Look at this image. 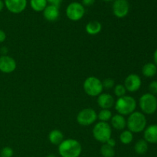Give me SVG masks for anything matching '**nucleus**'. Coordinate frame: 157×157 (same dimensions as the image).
<instances>
[{"mask_svg": "<svg viewBox=\"0 0 157 157\" xmlns=\"http://www.w3.org/2000/svg\"><path fill=\"white\" fill-rule=\"evenodd\" d=\"M127 127L133 133L144 131L147 127V118L145 115L139 111L132 113L127 118Z\"/></svg>", "mask_w": 157, "mask_h": 157, "instance_id": "3", "label": "nucleus"}, {"mask_svg": "<svg viewBox=\"0 0 157 157\" xmlns=\"http://www.w3.org/2000/svg\"><path fill=\"white\" fill-rule=\"evenodd\" d=\"M120 140L124 145L131 144L133 140V133L129 130H124L120 135Z\"/></svg>", "mask_w": 157, "mask_h": 157, "instance_id": "22", "label": "nucleus"}, {"mask_svg": "<svg viewBox=\"0 0 157 157\" xmlns=\"http://www.w3.org/2000/svg\"><path fill=\"white\" fill-rule=\"evenodd\" d=\"M112 9L113 15L117 18H123L128 15L130 5L127 0H114Z\"/></svg>", "mask_w": 157, "mask_h": 157, "instance_id": "9", "label": "nucleus"}, {"mask_svg": "<svg viewBox=\"0 0 157 157\" xmlns=\"http://www.w3.org/2000/svg\"><path fill=\"white\" fill-rule=\"evenodd\" d=\"M97 101H98V106L101 109H107V110L111 108L115 104L113 97L107 93H101L99 96H98Z\"/></svg>", "mask_w": 157, "mask_h": 157, "instance_id": "13", "label": "nucleus"}, {"mask_svg": "<svg viewBox=\"0 0 157 157\" xmlns=\"http://www.w3.org/2000/svg\"><path fill=\"white\" fill-rule=\"evenodd\" d=\"M1 53L2 55H6V54L8 53V49L6 47H2L1 48Z\"/></svg>", "mask_w": 157, "mask_h": 157, "instance_id": "33", "label": "nucleus"}, {"mask_svg": "<svg viewBox=\"0 0 157 157\" xmlns=\"http://www.w3.org/2000/svg\"><path fill=\"white\" fill-rule=\"evenodd\" d=\"M142 81L139 75L136 74H130L126 78L124 81V87L127 91L134 93L141 87Z\"/></svg>", "mask_w": 157, "mask_h": 157, "instance_id": "10", "label": "nucleus"}, {"mask_svg": "<svg viewBox=\"0 0 157 157\" xmlns=\"http://www.w3.org/2000/svg\"><path fill=\"white\" fill-rule=\"evenodd\" d=\"M31 8L35 12H43L48 6L47 0H30Z\"/></svg>", "mask_w": 157, "mask_h": 157, "instance_id": "21", "label": "nucleus"}, {"mask_svg": "<svg viewBox=\"0 0 157 157\" xmlns=\"http://www.w3.org/2000/svg\"><path fill=\"white\" fill-rule=\"evenodd\" d=\"M144 136L147 143L157 144V124H152L146 127Z\"/></svg>", "mask_w": 157, "mask_h": 157, "instance_id": "15", "label": "nucleus"}, {"mask_svg": "<svg viewBox=\"0 0 157 157\" xmlns=\"http://www.w3.org/2000/svg\"><path fill=\"white\" fill-rule=\"evenodd\" d=\"M102 84L104 88L110 89L115 86V81L114 80L112 79V78H106V79H104V81H102Z\"/></svg>", "mask_w": 157, "mask_h": 157, "instance_id": "27", "label": "nucleus"}, {"mask_svg": "<svg viewBox=\"0 0 157 157\" xmlns=\"http://www.w3.org/2000/svg\"><path fill=\"white\" fill-rule=\"evenodd\" d=\"M6 9L14 14H19L25 9L27 0H4Z\"/></svg>", "mask_w": 157, "mask_h": 157, "instance_id": "12", "label": "nucleus"}, {"mask_svg": "<svg viewBox=\"0 0 157 157\" xmlns=\"http://www.w3.org/2000/svg\"><path fill=\"white\" fill-rule=\"evenodd\" d=\"M85 14V9L81 3L74 2L70 3L66 9V15L70 20L77 21L81 20Z\"/></svg>", "mask_w": 157, "mask_h": 157, "instance_id": "8", "label": "nucleus"}, {"mask_svg": "<svg viewBox=\"0 0 157 157\" xmlns=\"http://www.w3.org/2000/svg\"><path fill=\"white\" fill-rule=\"evenodd\" d=\"M47 1L48 2L50 3V5H53V6H56L59 7L63 0H47Z\"/></svg>", "mask_w": 157, "mask_h": 157, "instance_id": "29", "label": "nucleus"}, {"mask_svg": "<svg viewBox=\"0 0 157 157\" xmlns=\"http://www.w3.org/2000/svg\"><path fill=\"white\" fill-rule=\"evenodd\" d=\"M112 112L110 110L107 109H102L99 113H98V119L101 122H108L112 118Z\"/></svg>", "mask_w": 157, "mask_h": 157, "instance_id": "24", "label": "nucleus"}, {"mask_svg": "<svg viewBox=\"0 0 157 157\" xmlns=\"http://www.w3.org/2000/svg\"><path fill=\"white\" fill-rule=\"evenodd\" d=\"M47 157H56L55 156V155H49V156H48Z\"/></svg>", "mask_w": 157, "mask_h": 157, "instance_id": "36", "label": "nucleus"}, {"mask_svg": "<svg viewBox=\"0 0 157 157\" xmlns=\"http://www.w3.org/2000/svg\"><path fill=\"white\" fill-rule=\"evenodd\" d=\"M106 144H107V145L110 146V147H113V148H114V147L116 146V141H115V140H113V138L111 137L107 141V143H106Z\"/></svg>", "mask_w": 157, "mask_h": 157, "instance_id": "32", "label": "nucleus"}, {"mask_svg": "<svg viewBox=\"0 0 157 157\" xmlns=\"http://www.w3.org/2000/svg\"><path fill=\"white\" fill-rule=\"evenodd\" d=\"M103 1H105V2H112V1H114V0H103Z\"/></svg>", "mask_w": 157, "mask_h": 157, "instance_id": "37", "label": "nucleus"}, {"mask_svg": "<svg viewBox=\"0 0 157 157\" xmlns=\"http://www.w3.org/2000/svg\"><path fill=\"white\" fill-rule=\"evenodd\" d=\"M92 133H93L94 138L97 141L102 144H106L107 141L111 138V126L107 122L100 121L94 125Z\"/></svg>", "mask_w": 157, "mask_h": 157, "instance_id": "4", "label": "nucleus"}, {"mask_svg": "<svg viewBox=\"0 0 157 157\" xmlns=\"http://www.w3.org/2000/svg\"><path fill=\"white\" fill-rule=\"evenodd\" d=\"M140 107L146 114H153L157 110V99L150 93L143 94L139 100Z\"/></svg>", "mask_w": 157, "mask_h": 157, "instance_id": "6", "label": "nucleus"}, {"mask_svg": "<svg viewBox=\"0 0 157 157\" xmlns=\"http://www.w3.org/2000/svg\"><path fill=\"white\" fill-rule=\"evenodd\" d=\"M134 150L137 154L144 155L148 150V143L145 140H139L134 145Z\"/></svg>", "mask_w": 157, "mask_h": 157, "instance_id": "20", "label": "nucleus"}, {"mask_svg": "<svg viewBox=\"0 0 157 157\" xmlns=\"http://www.w3.org/2000/svg\"><path fill=\"white\" fill-rule=\"evenodd\" d=\"M101 154L103 157H113L115 156L114 148L107 144H104L101 147Z\"/></svg>", "mask_w": 157, "mask_h": 157, "instance_id": "23", "label": "nucleus"}, {"mask_svg": "<svg viewBox=\"0 0 157 157\" xmlns=\"http://www.w3.org/2000/svg\"><path fill=\"white\" fill-rule=\"evenodd\" d=\"M17 64L13 58L8 55L0 57V71L5 74H10L15 71Z\"/></svg>", "mask_w": 157, "mask_h": 157, "instance_id": "11", "label": "nucleus"}, {"mask_svg": "<svg viewBox=\"0 0 157 157\" xmlns=\"http://www.w3.org/2000/svg\"><path fill=\"white\" fill-rule=\"evenodd\" d=\"M157 67L154 63H147L142 68V73L147 78H153L156 75Z\"/></svg>", "mask_w": 157, "mask_h": 157, "instance_id": "19", "label": "nucleus"}, {"mask_svg": "<svg viewBox=\"0 0 157 157\" xmlns=\"http://www.w3.org/2000/svg\"><path fill=\"white\" fill-rule=\"evenodd\" d=\"M59 7L53 5H48L43 11L44 18L48 21H55L59 18Z\"/></svg>", "mask_w": 157, "mask_h": 157, "instance_id": "14", "label": "nucleus"}, {"mask_svg": "<svg viewBox=\"0 0 157 157\" xmlns=\"http://www.w3.org/2000/svg\"><path fill=\"white\" fill-rule=\"evenodd\" d=\"M153 60H154V64H156L157 67V49L155 51L154 54H153Z\"/></svg>", "mask_w": 157, "mask_h": 157, "instance_id": "34", "label": "nucleus"}, {"mask_svg": "<svg viewBox=\"0 0 157 157\" xmlns=\"http://www.w3.org/2000/svg\"><path fill=\"white\" fill-rule=\"evenodd\" d=\"M113 87H114V88H113V92H114L115 96L117 97L118 98L125 96L127 90H126L124 84H117V85H115Z\"/></svg>", "mask_w": 157, "mask_h": 157, "instance_id": "25", "label": "nucleus"}, {"mask_svg": "<svg viewBox=\"0 0 157 157\" xmlns=\"http://www.w3.org/2000/svg\"><path fill=\"white\" fill-rule=\"evenodd\" d=\"M96 0H82V5L85 6H90L94 5Z\"/></svg>", "mask_w": 157, "mask_h": 157, "instance_id": "30", "label": "nucleus"}, {"mask_svg": "<svg viewBox=\"0 0 157 157\" xmlns=\"http://www.w3.org/2000/svg\"><path fill=\"white\" fill-rule=\"evenodd\" d=\"M84 92L90 97H98L102 93L103 84L99 78L94 76L88 77L83 84Z\"/></svg>", "mask_w": 157, "mask_h": 157, "instance_id": "5", "label": "nucleus"}, {"mask_svg": "<svg viewBox=\"0 0 157 157\" xmlns=\"http://www.w3.org/2000/svg\"><path fill=\"white\" fill-rule=\"evenodd\" d=\"M81 152L82 147L77 140H64L58 145V153L61 157H79Z\"/></svg>", "mask_w": 157, "mask_h": 157, "instance_id": "1", "label": "nucleus"}, {"mask_svg": "<svg viewBox=\"0 0 157 157\" xmlns=\"http://www.w3.org/2000/svg\"><path fill=\"white\" fill-rule=\"evenodd\" d=\"M77 122L81 126H90L98 120V113L92 108H84L77 115Z\"/></svg>", "mask_w": 157, "mask_h": 157, "instance_id": "7", "label": "nucleus"}, {"mask_svg": "<svg viewBox=\"0 0 157 157\" xmlns=\"http://www.w3.org/2000/svg\"><path fill=\"white\" fill-rule=\"evenodd\" d=\"M102 29V25L98 21H89L85 26V30L88 35H95L99 34Z\"/></svg>", "mask_w": 157, "mask_h": 157, "instance_id": "17", "label": "nucleus"}, {"mask_svg": "<svg viewBox=\"0 0 157 157\" xmlns=\"http://www.w3.org/2000/svg\"><path fill=\"white\" fill-rule=\"evenodd\" d=\"M115 110L122 116H129L135 111L136 108V101L133 97L125 96L117 98L114 104Z\"/></svg>", "mask_w": 157, "mask_h": 157, "instance_id": "2", "label": "nucleus"}, {"mask_svg": "<svg viewBox=\"0 0 157 157\" xmlns=\"http://www.w3.org/2000/svg\"><path fill=\"white\" fill-rule=\"evenodd\" d=\"M14 152L11 147H3L0 152V157H12Z\"/></svg>", "mask_w": 157, "mask_h": 157, "instance_id": "26", "label": "nucleus"}, {"mask_svg": "<svg viewBox=\"0 0 157 157\" xmlns=\"http://www.w3.org/2000/svg\"><path fill=\"white\" fill-rule=\"evenodd\" d=\"M110 123L113 128L117 130H124L127 127V120L125 119L124 116L119 113L112 116Z\"/></svg>", "mask_w": 157, "mask_h": 157, "instance_id": "16", "label": "nucleus"}, {"mask_svg": "<svg viewBox=\"0 0 157 157\" xmlns=\"http://www.w3.org/2000/svg\"><path fill=\"white\" fill-rule=\"evenodd\" d=\"M48 140L53 145H59L64 140V134L59 130H53L49 133Z\"/></svg>", "mask_w": 157, "mask_h": 157, "instance_id": "18", "label": "nucleus"}, {"mask_svg": "<svg viewBox=\"0 0 157 157\" xmlns=\"http://www.w3.org/2000/svg\"><path fill=\"white\" fill-rule=\"evenodd\" d=\"M149 90H150V94H157V81H153L149 85Z\"/></svg>", "mask_w": 157, "mask_h": 157, "instance_id": "28", "label": "nucleus"}, {"mask_svg": "<svg viewBox=\"0 0 157 157\" xmlns=\"http://www.w3.org/2000/svg\"><path fill=\"white\" fill-rule=\"evenodd\" d=\"M6 39V32L3 30L0 29V43L5 41V40Z\"/></svg>", "mask_w": 157, "mask_h": 157, "instance_id": "31", "label": "nucleus"}, {"mask_svg": "<svg viewBox=\"0 0 157 157\" xmlns=\"http://www.w3.org/2000/svg\"><path fill=\"white\" fill-rule=\"evenodd\" d=\"M4 2H3L2 0H0V12H2V10L3 8H4Z\"/></svg>", "mask_w": 157, "mask_h": 157, "instance_id": "35", "label": "nucleus"}]
</instances>
